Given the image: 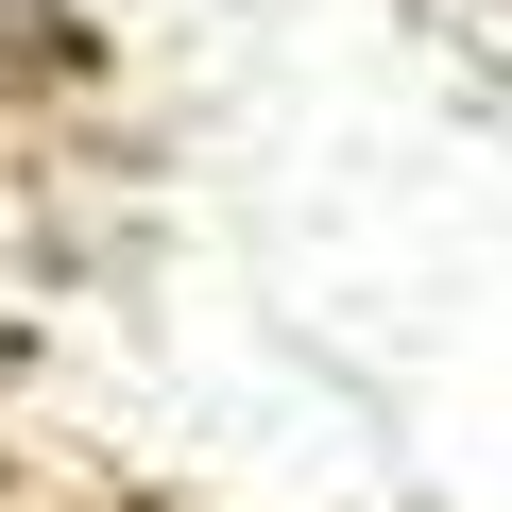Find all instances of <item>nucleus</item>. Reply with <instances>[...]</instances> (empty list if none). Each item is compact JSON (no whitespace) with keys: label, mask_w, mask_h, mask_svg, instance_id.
<instances>
[]
</instances>
